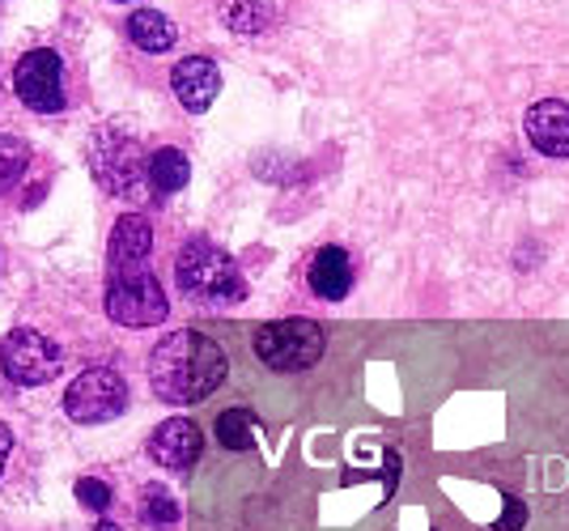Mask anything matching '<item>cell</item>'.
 <instances>
[{"mask_svg":"<svg viewBox=\"0 0 569 531\" xmlns=\"http://www.w3.org/2000/svg\"><path fill=\"white\" fill-rule=\"evenodd\" d=\"M226 370H230V362H226L221 344L204 332H191V328L170 332L149 353V383L158 391V400H167V404L209 400L217 387L226 383Z\"/></svg>","mask_w":569,"mask_h":531,"instance_id":"6da1fadb","label":"cell"},{"mask_svg":"<svg viewBox=\"0 0 569 531\" xmlns=\"http://www.w3.org/2000/svg\"><path fill=\"white\" fill-rule=\"evenodd\" d=\"M174 277H179V290L200 307H234L247 298V281H242L238 264L209 239H191L179 251Z\"/></svg>","mask_w":569,"mask_h":531,"instance_id":"7a4b0ae2","label":"cell"},{"mask_svg":"<svg viewBox=\"0 0 569 531\" xmlns=\"http://www.w3.org/2000/svg\"><path fill=\"white\" fill-rule=\"evenodd\" d=\"M323 328L310 323V319H277V323H263L256 332V353L268 370L277 374H298L323 358Z\"/></svg>","mask_w":569,"mask_h":531,"instance_id":"3957f363","label":"cell"},{"mask_svg":"<svg viewBox=\"0 0 569 531\" xmlns=\"http://www.w3.org/2000/svg\"><path fill=\"white\" fill-rule=\"evenodd\" d=\"M167 290L158 285V277L149 268L107 277V314L116 319L119 328H153V323L167 319Z\"/></svg>","mask_w":569,"mask_h":531,"instance_id":"277c9868","label":"cell"},{"mask_svg":"<svg viewBox=\"0 0 569 531\" xmlns=\"http://www.w3.org/2000/svg\"><path fill=\"white\" fill-rule=\"evenodd\" d=\"M144 162L149 158L141 153V146L128 132H116V128L98 132L94 146H90V167H94L98 183L111 196H123V200H132V196H141L149 188Z\"/></svg>","mask_w":569,"mask_h":531,"instance_id":"5b68a950","label":"cell"},{"mask_svg":"<svg viewBox=\"0 0 569 531\" xmlns=\"http://www.w3.org/2000/svg\"><path fill=\"white\" fill-rule=\"evenodd\" d=\"M64 353L60 344L34 328H13L9 337L0 340V370L13 379L18 387H43L60 374Z\"/></svg>","mask_w":569,"mask_h":531,"instance_id":"8992f818","label":"cell"},{"mask_svg":"<svg viewBox=\"0 0 569 531\" xmlns=\"http://www.w3.org/2000/svg\"><path fill=\"white\" fill-rule=\"evenodd\" d=\"M128 409V383L119 379L111 365L81 370L64 391V412L77 425H102Z\"/></svg>","mask_w":569,"mask_h":531,"instance_id":"52a82bcc","label":"cell"},{"mask_svg":"<svg viewBox=\"0 0 569 531\" xmlns=\"http://www.w3.org/2000/svg\"><path fill=\"white\" fill-rule=\"evenodd\" d=\"M13 90L39 116L64 111V60L51 48L26 51L18 60V69H13Z\"/></svg>","mask_w":569,"mask_h":531,"instance_id":"ba28073f","label":"cell"},{"mask_svg":"<svg viewBox=\"0 0 569 531\" xmlns=\"http://www.w3.org/2000/svg\"><path fill=\"white\" fill-rule=\"evenodd\" d=\"M200 451H204V438H200L196 421H188V417H170V421H162V425L153 430V438H149L153 463H162L170 472H188L191 463L200 459Z\"/></svg>","mask_w":569,"mask_h":531,"instance_id":"9c48e42d","label":"cell"},{"mask_svg":"<svg viewBox=\"0 0 569 531\" xmlns=\"http://www.w3.org/2000/svg\"><path fill=\"white\" fill-rule=\"evenodd\" d=\"M149 251H153V230L141 213H123L111 230L107 242V277L111 272H132V268H149Z\"/></svg>","mask_w":569,"mask_h":531,"instance_id":"30bf717a","label":"cell"},{"mask_svg":"<svg viewBox=\"0 0 569 531\" xmlns=\"http://www.w3.org/2000/svg\"><path fill=\"white\" fill-rule=\"evenodd\" d=\"M170 86H174V98H179L188 111L200 116V111L213 107L217 90H221V73H217V64L209 60V56H188V60L174 64Z\"/></svg>","mask_w":569,"mask_h":531,"instance_id":"8fae6325","label":"cell"},{"mask_svg":"<svg viewBox=\"0 0 569 531\" xmlns=\"http://www.w3.org/2000/svg\"><path fill=\"white\" fill-rule=\"evenodd\" d=\"M527 141L545 158H569V102L545 98L527 111Z\"/></svg>","mask_w":569,"mask_h":531,"instance_id":"7c38bea8","label":"cell"},{"mask_svg":"<svg viewBox=\"0 0 569 531\" xmlns=\"http://www.w3.org/2000/svg\"><path fill=\"white\" fill-rule=\"evenodd\" d=\"M307 281L323 302H340L345 293L353 290V260H349V251L345 247H319L307 268Z\"/></svg>","mask_w":569,"mask_h":531,"instance_id":"4fadbf2b","label":"cell"},{"mask_svg":"<svg viewBox=\"0 0 569 531\" xmlns=\"http://www.w3.org/2000/svg\"><path fill=\"white\" fill-rule=\"evenodd\" d=\"M128 34H132V43L149 56H162V51L174 48V39H179V30L170 22L167 13H158V9H137L132 18H128Z\"/></svg>","mask_w":569,"mask_h":531,"instance_id":"5bb4252c","label":"cell"},{"mask_svg":"<svg viewBox=\"0 0 569 531\" xmlns=\"http://www.w3.org/2000/svg\"><path fill=\"white\" fill-rule=\"evenodd\" d=\"M144 170H149V188L158 196H170V192H183L191 179V167L188 158H183V149H158L149 162H144Z\"/></svg>","mask_w":569,"mask_h":531,"instance_id":"9a60e30c","label":"cell"},{"mask_svg":"<svg viewBox=\"0 0 569 531\" xmlns=\"http://www.w3.org/2000/svg\"><path fill=\"white\" fill-rule=\"evenodd\" d=\"M221 18L234 34H260L277 22V4L272 0H221Z\"/></svg>","mask_w":569,"mask_h":531,"instance_id":"2e32d148","label":"cell"},{"mask_svg":"<svg viewBox=\"0 0 569 531\" xmlns=\"http://www.w3.org/2000/svg\"><path fill=\"white\" fill-rule=\"evenodd\" d=\"M26 167H30V146H26L22 137L4 132L0 137V196H9L22 183Z\"/></svg>","mask_w":569,"mask_h":531,"instance_id":"e0dca14e","label":"cell"},{"mask_svg":"<svg viewBox=\"0 0 569 531\" xmlns=\"http://www.w3.org/2000/svg\"><path fill=\"white\" fill-rule=\"evenodd\" d=\"M251 434H256V417L247 409H226L217 417V442L226 451H251Z\"/></svg>","mask_w":569,"mask_h":531,"instance_id":"ac0fdd59","label":"cell"},{"mask_svg":"<svg viewBox=\"0 0 569 531\" xmlns=\"http://www.w3.org/2000/svg\"><path fill=\"white\" fill-rule=\"evenodd\" d=\"M141 514L149 528H174L179 523V507H174V498L162 484H149L141 493Z\"/></svg>","mask_w":569,"mask_h":531,"instance_id":"d6986e66","label":"cell"},{"mask_svg":"<svg viewBox=\"0 0 569 531\" xmlns=\"http://www.w3.org/2000/svg\"><path fill=\"white\" fill-rule=\"evenodd\" d=\"M77 502L86 510H94V514H102V510L111 507V489H107V481L81 477V481H77Z\"/></svg>","mask_w":569,"mask_h":531,"instance_id":"ffe728a7","label":"cell"},{"mask_svg":"<svg viewBox=\"0 0 569 531\" xmlns=\"http://www.w3.org/2000/svg\"><path fill=\"white\" fill-rule=\"evenodd\" d=\"M527 528V507L515 493H501V519L493 523V531H522Z\"/></svg>","mask_w":569,"mask_h":531,"instance_id":"44dd1931","label":"cell"},{"mask_svg":"<svg viewBox=\"0 0 569 531\" xmlns=\"http://www.w3.org/2000/svg\"><path fill=\"white\" fill-rule=\"evenodd\" d=\"M9 451H13V434H9V425H0V472L9 463Z\"/></svg>","mask_w":569,"mask_h":531,"instance_id":"7402d4cb","label":"cell"}]
</instances>
